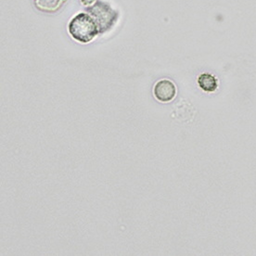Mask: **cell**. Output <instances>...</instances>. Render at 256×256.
Listing matches in <instances>:
<instances>
[{
    "label": "cell",
    "instance_id": "1",
    "mask_svg": "<svg viewBox=\"0 0 256 256\" xmlns=\"http://www.w3.org/2000/svg\"><path fill=\"white\" fill-rule=\"evenodd\" d=\"M69 32L72 38L80 43H90L100 32L95 20L86 13H80L72 18L69 24Z\"/></svg>",
    "mask_w": 256,
    "mask_h": 256
},
{
    "label": "cell",
    "instance_id": "2",
    "mask_svg": "<svg viewBox=\"0 0 256 256\" xmlns=\"http://www.w3.org/2000/svg\"><path fill=\"white\" fill-rule=\"evenodd\" d=\"M176 93V88L171 81L169 80H160L154 86V96L162 102H168L172 100Z\"/></svg>",
    "mask_w": 256,
    "mask_h": 256
},
{
    "label": "cell",
    "instance_id": "3",
    "mask_svg": "<svg viewBox=\"0 0 256 256\" xmlns=\"http://www.w3.org/2000/svg\"><path fill=\"white\" fill-rule=\"evenodd\" d=\"M34 6L43 12L54 13L60 10L67 0H32Z\"/></svg>",
    "mask_w": 256,
    "mask_h": 256
},
{
    "label": "cell",
    "instance_id": "4",
    "mask_svg": "<svg viewBox=\"0 0 256 256\" xmlns=\"http://www.w3.org/2000/svg\"><path fill=\"white\" fill-rule=\"evenodd\" d=\"M200 88L206 92H212L216 90L218 86L216 78L210 74H202L198 78Z\"/></svg>",
    "mask_w": 256,
    "mask_h": 256
},
{
    "label": "cell",
    "instance_id": "5",
    "mask_svg": "<svg viewBox=\"0 0 256 256\" xmlns=\"http://www.w3.org/2000/svg\"><path fill=\"white\" fill-rule=\"evenodd\" d=\"M93 1H94V0H88V4H91ZM82 2H83L84 4H86V0H82Z\"/></svg>",
    "mask_w": 256,
    "mask_h": 256
}]
</instances>
